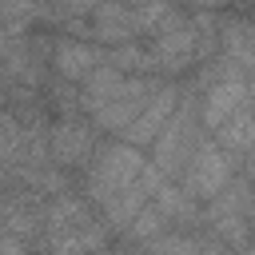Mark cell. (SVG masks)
<instances>
[{
  "label": "cell",
  "mask_w": 255,
  "mask_h": 255,
  "mask_svg": "<svg viewBox=\"0 0 255 255\" xmlns=\"http://www.w3.org/2000/svg\"><path fill=\"white\" fill-rule=\"evenodd\" d=\"M247 255H255V247H247Z\"/></svg>",
  "instance_id": "obj_11"
},
{
  "label": "cell",
  "mask_w": 255,
  "mask_h": 255,
  "mask_svg": "<svg viewBox=\"0 0 255 255\" xmlns=\"http://www.w3.org/2000/svg\"><path fill=\"white\" fill-rule=\"evenodd\" d=\"M175 112H179L175 88H155V92L143 100V108H139L135 124L128 128V143H131V147H139V143H155V139H159V131L171 124V116H175Z\"/></svg>",
  "instance_id": "obj_4"
},
{
  "label": "cell",
  "mask_w": 255,
  "mask_h": 255,
  "mask_svg": "<svg viewBox=\"0 0 255 255\" xmlns=\"http://www.w3.org/2000/svg\"><path fill=\"white\" fill-rule=\"evenodd\" d=\"M195 151H199V131H195V120H191V112H187V108H179V112L171 116V124L159 131L155 151H151V163H155L167 179H175V175L183 179V171L191 167Z\"/></svg>",
  "instance_id": "obj_2"
},
{
  "label": "cell",
  "mask_w": 255,
  "mask_h": 255,
  "mask_svg": "<svg viewBox=\"0 0 255 255\" xmlns=\"http://www.w3.org/2000/svg\"><path fill=\"white\" fill-rule=\"evenodd\" d=\"M227 179H231V159L223 147L215 143H199L191 167L183 171V187L195 195V199H215L227 191Z\"/></svg>",
  "instance_id": "obj_3"
},
{
  "label": "cell",
  "mask_w": 255,
  "mask_h": 255,
  "mask_svg": "<svg viewBox=\"0 0 255 255\" xmlns=\"http://www.w3.org/2000/svg\"><path fill=\"white\" fill-rule=\"evenodd\" d=\"M251 104V88L239 80V76H219L211 88H207V96H203V120L211 124V128H223L235 112H243Z\"/></svg>",
  "instance_id": "obj_5"
},
{
  "label": "cell",
  "mask_w": 255,
  "mask_h": 255,
  "mask_svg": "<svg viewBox=\"0 0 255 255\" xmlns=\"http://www.w3.org/2000/svg\"><path fill=\"white\" fill-rule=\"evenodd\" d=\"M163 227H167V211H163L159 203H147V207L135 215V223L128 227V235H131V239H139V243H151V239H159V235H163Z\"/></svg>",
  "instance_id": "obj_8"
},
{
  "label": "cell",
  "mask_w": 255,
  "mask_h": 255,
  "mask_svg": "<svg viewBox=\"0 0 255 255\" xmlns=\"http://www.w3.org/2000/svg\"><path fill=\"white\" fill-rule=\"evenodd\" d=\"M56 68H60V76H68V80H88V76H96V72L104 68V60H100V52H96L92 44L68 40V44L56 48Z\"/></svg>",
  "instance_id": "obj_7"
},
{
  "label": "cell",
  "mask_w": 255,
  "mask_h": 255,
  "mask_svg": "<svg viewBox=\"0 0 255 255\" xmlns=\"http://www.w3.org/2000/svg\"><path fill=\"white\" fill-rule=\"evenodd\" d=\"M48 151L60 159V163H84L96 155V131L80 120H60L52 131H48Z\"/></svg>",
  "instance_id": "obj_6"
},
{
  "label": "cell",
  "mask_w": 255,
  "mask_h": 255,
  "mask_svg": "<svg viewBox=\"0 0 255 255\" xmlns=\"http://www.w3.org/2000/svg\"><path fill=\"white\" fill-rule=\"evenodd\" d=\"M147 159H139V151L131 143H108L92 155V167H88V195L96 203H104L108 195L139 183Z\"/></svg>",
  "instance_id": "obj_1"
},
{
  "label": "cell",
  "mask_w": 255,
  "mask_h": 255,
  "mask_svg": "<svg viewBox=\"0 0 255 255\" xmlns=\"http://www.w3.org/2000/svg\"><path fill=\"white\" fill-rule=\"evenodd\" d=\"M203 247L191 235H159L151 239V255H199Z\"/></svg>",
  "instance_id": "obj_9"
},
{
  "label": "cell",
  "mask_w": 255,
  "mask_h": 255,
  "mask_svg": "<svg viewBox=\"0 0 255 255\" xmlns=\"http://www.w3.org/2000/svg\"><path fill=\"white\" fill-rule=\"evenodd\" d=\"M199 255H227V251H223V247H203Z\"/></svg>",
  "instance_id": "obj_10"
}]
</instances>
